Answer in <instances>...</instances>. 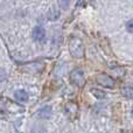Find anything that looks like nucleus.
Returning a JSON list of instances; mask_svg holds the SVG:
<instances>
[{
	"label": "nucleus",
	"mask_w": 133,
	"mask_h": 133,
	"mask_svg": "<svg viewBox=\"0 0 133 133\" xmlns=\"http://www.w3.org/2000/svg\"><path fill=\"white\" fill-rule=\"evenodd\" d=\"M69 50L70 54L76 58H81L84 56V44L82 40L78 37H72L69 43Z\"/></svg>",
	"instance_id": "nucleus-1"
},
{
	"label": "nucleus",
	"mask_w": 133,
	"mask_h": 133,
	"mask_svg": "<svg viewBox=\"0 0 133 133\" xmlns=\"http://www.w3.org/2000/svg\"><path fill=\"white\" fill-rule=\"evenodd\" d=\"M96 81L98 84L103 85V87H105V88H113L116 84L113 78L110 77L109 75H106V74H98V75L96 76Z\"/></svg>",
	"instance_id": "nucleus-2"
},
{
	"label": "nucleus",
	"mask_w": 133,
	"mask_h": 133,
	"mask_svg": "<svg viewBox=\"0 0 133 133\" xmlns=\"http://www.w3.org/2000/svg\"><path fill=\"white\" fill-rule=\"evenodd\" d=\"M70 79L74 84H76L77 87H82L84 84V75L83 71L81 69H75L70 74Z\"/></svg>",
	"instance_id": "nucleus-3"
},
{
	"label": "nucleus",
	"mask_w": 133,
	"mask_h": 133,
	"mask_svg": "<svg viewBox=\"0 0 133 133\" xmlns=\"http://www.w3.org/2000/svg\"><path fill=\"white\" fill-rule=\"evenodd\" d=\"M64 111H65L66 116H68L70 119H75L78 113V106H77V104L74 103V102H69V103L65 104Z\"/></svg>",
	"instance_id": "nucleus-4"
},
{
	"label": "nucleus",
	"mask_w": 133,
	"mask_h": 133,
	"mask_svg": "<svg viewBox=\"0 0 133 133\" xmlns=\"http://www.w3.org/2000/svg\"><path fill=\"white\" fill-rule=\"evenodd\" d=\"M44 37H46V30H44V28L41 27V26H36L33 29V39L37 42H41L44 40Z\"/></svg>",
	"instance_id": "nucleus-5"
},
{
	"label": "nucleus",
	"mask_w": 133,
	"mask_h": 133,
	"mask_svg": "<svg viewBox=\"0 0 133 133\" xmlns=\"http://www.w3.org/2000/svg\"><path fill=\"white\" fill-rule=\"evenodd\" d=\"M14 97H15V99H18V101H20V102H27L28 94L25 90H18V91H15V94H14Z\"/></svg>",
	"instance_id": "nucleus-6"
},
{
	"label": "nucleus",
	"mask_w": 133,
	"mask_h": 133,
	"mask_svg": "<svg viewBox=\"0 0 133 133\" xmlns=\"http://www.w3.org/2000/svg\"><path fill=\"white\" fill-rule=\"evenodd\" d=\"M51 115V109L50 106H46V108H42L39 112V116L42 118H49Z\"/></svg>",
	"instance_id": "nucleus-7"
},
{
	"label": "nucleus",
	"mask_w": 133,
	"mask_h": 133,
	"mask_svg": "<svg viewBox=\"0 0 133 133\" xmlns=\"http://www.w3.org/2000/svg\"><path fill=\"white\" fill-rule=\"evenodd\" d=\"M122 94L124 95L125 97H127V98L133 99V88H131V87L123 88V89H122Z\"/></svg>",
	"instance_id": "nucleus-8"
},
{
	"label": "nucleus",
	"mask_w": 133,
	"mask_h": 133,
	"mask_svg": "<svg viewBox=\"0 0 133 133\" xmlns=\"http://www.w3.org/2000/svg\"><path fill=\"white\" fill-rule=\"evenodd\" d=\"M91 94L98 99H103L104 97H105V92L101 91V90H98V89H95V88L91 89Z\"/></svg>",
	"instance_id": "nucleus-9"
},
{
	"label": "nucleus",
	"mask_w": 133,
	"mask_h": 133,
	"mask_svg": "<svg viewBox=\"0 0 133 133\" xmlns=\"http://www.w3.org/2000/svg\"><path fill=\"white\" fill-rule=\"evenodd\" d=\"M126 29L129 30L130 33H133V19H131V20L126 23Z\"/></svg>",
	"instance_id": "nucleus-10"
},
{
	"label": "nucleus",
	"mask_w": 133,
	"mask_h": 133,
	"mask_svg": "<svg viewBox=\"0 0 133 133\" xmlns=\"http://www.w3.org/2000/svg\"><path fill=\"white\" fill-rule=\"evenodd\" d=\"M5 78H6V71L0 68V82H2Z\"/></svg>",
	"instance_id": "nucleus-11"
},
{
	"label": "nucleus",
	"mask_w": 133,
	"mask_h": 133,
	"mask_svg": "<svg viewBox=\"0 0 133 133\" xmlns=\"http://www.w3.org/2000/svg\"><path fill=\"white\" fill-rule=\"evenodd\" d=\"M89 2V0H78L77 1V6H85Z\"/></svg>",
	"instance_id": "nucleus-12"
},
{
	"label": "nucleus",
	"mask_w": 133,
	"mask_h": 133,
	"mask_svg": "<svg viewBox=\"0 0 133 133\" xmlns=\"http://www.w3.org/2000/svg\"><path fill=\"white\" fill-rule=\"evenodd\" d=\"M132 116H133V110H132Z\"/></svg>",
	"instance_id": "nucleus-13"
}]
</instances>
